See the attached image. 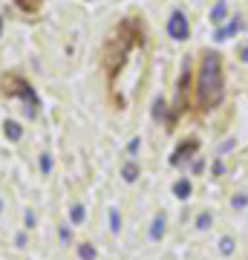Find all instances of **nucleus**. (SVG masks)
Returning a JSON list of instances; mask_svg holds the SVG:
<instances>
[{
  "label": "nucleus",
  "instance_id": "obj_1",
  "mask_svg": "<svg viewBox=\"0 0 248 260\" xmlns=\"http://www.w3.org/2000/svg\"><path fill=\"white\" fill-rule=\"evenodd\" d=\"M225 95V81H222V58L217 52H208L199 70V104L205 110L217 107Z\"/></svg>",
  "mask_w": 248,
  "mask_h": 260
},
{
  "label": "nucleus",
  "instance_id": "obj_2",
  "mask_svg": "<svg viewBox=\"0 0 248 260\" xmlns=\"http://www.w3.org/2000/svg\"><path fill=\"white\" fill-rule=\"evenodd\" d=\"M3 93L23 99V102L29 104V116H35V113H38V95H35V90H32V87H29L26 81H18L15 75H9V78L3 81Z\"/></svg>",
  "mask_w": 248,
  "mask_h": 260
},
{
  "label": "nucleus",
  "instance_id": "obj_3",
  "mask_svg": "<svg viewBox=\"0 0 248 260\" xmlns=\"http://www.w3.org/2000/svg\"><path fill=\"white\" fill-rule=\"evenodd\" d=\"M188 32H191L188 18H185L182 12H173V15L167 18V35L173 38V41H185V38H188Z\"/></svg>",
  "mask_w": 248,
  "mask_h": 260
},
{
  "label": "nucleus",
  "instance_id": "obj_4",
  "mask_svg": "<svg viewBox=\"0 0 248 260\" xmlns=\"http://www.w3.org/2000/svg\"><path fill=\"white\" fill-rule=\"evenodd\" d=\"M237 29H239V20H231V23H225V26H220L217 32H214V41H228L231 35H237Z\"/></svg>",
  "mask_w": 248,
  "mask_h": 260
},
{
  "label": "nucleus",
  "instance_id": "obj_5",
  "mask_svg": "<svg viewBox=\"0 0 248 260\" xmlns=\"http://www.w3.org/2000/svg\"><path fill=\"white\" fill-rule=\"evenodd\" d=\"M3 133H6V139H12V142H18L20 136H23V127H20L18 121H3Z\"/></svg>",
  "mask_w": 248,
  "mask_h": 260
},
{
  "label": "nucleus",
  "instance_id": "obj_6",
  "mask_svg": "<svg viewBox=\"0 0 248 260\" xmlns=\"http://www.w3.org/2000/svg\"><path fill=\"white\" fill-rule=\"evenodd\" d=\"M162 234H165V217L159 214L153 220V225H150V240H162Z\"/></svg>",
  "mask_w": 248,
  "mask_h": 260
},
{
  "label": "nucleus",
  "instance_id": "obj_7",
  "mask_svg": "<svg viewBox=\"0 0 248 260\" xmlns=\"http://www.w3.org/2000/svg\"><path fill=\"white\" fill-rule=\"evenodd\" d=\"M225 18H228V9H225V0H220L211 9V23H222Z\"/></svg>",
  "mask_w": 248,
  "mask_h": 260
},
{
  "label": "nucleus",
  "instance_id": "obj_8",
  "mask_svg": "<svg viewBox=\"0 0 248 260\" xmlns=\"http://www.w3.org/2000/svg\"><path fill=\"white\" fill-rule=\"evenodd\" d=\"M191 81V61L182 67V81H179V104H185V87Z\"/></svg>",
  "mask_w": 248,
  "mask_h": 260
},
{
  "label": "nucleus",
  "instance_id": "obj_9",
  "mask_svg": "<svg viewBox=\"0 0 248 260\" xmlns=\"http://www.w3.org/2000/svg\"><path fill=\"white\" fill-rule=\"evenodd\" d=\"M173 194L179 197V200H188V197H191V182H188V179H179L173 185Z\"/></svg>",
  "mask_w": 248,
  "mask_h": 260
},
{
  "label": "nucleus",
  "instance_id": "obj_10",
  "mask_svg": "<svg viewBox=\"0 0 248 260\" xmlns=\"http://www.w3.org/2000/svg\"><path fill=\"white\" fill-rule=\"evenodd\" d=\"M110 232L113 234L121 232V217H119V211H116V208H110Z\"/></svg>",
  "mask_w": 248,
  "mask_h": 260
},
{
  "label": "nucleus",
  "instance_id": "obj_11",
  "mask_svg": "<svg viewBox=\"0 0 248 260\" xmlns=\"http://www.w3.org/2000/svg\"><path fill=\"white\" fill-rule=\"evenodd\" d=\"M18 6L23 12H38L41 9V0H18Z\"/></svg>",
  "mask_w": 248,
  "mask_h": 260
},
{
  "label": "nucleus",
  "instance_id": "obj_12",
  "mask_svg": "<svg viewBox=\"0 0 248 260\" xmlns=\"http://www.w3.org/2000/svg\"><path fill=\"white\" fill-rule=\"evenodd\" d=\"M121 174H124V179H127V182H136V177H138V168L133 165V162H130V165H124V171H121Z\"/></svg>",
  "mask_w": 248,
  "mask_h": 260
},
{
  "label": "nucleus",
  "instance_id": "obj_13",
  "mask_svg": "<svg viewBox=\"0 0 248 260\" xmlns=\"http://www.w3.org/2000/svg\"><path fill=\"white\" fill-rule=\"evenodd\" d=\"M69 217H73V223H84V205H81V203H75V205H73V211H69Z\"/></svg>",
  "mask_w": 248,
  "mask_h": 260
},
{
  "label": "nucleus",
  "instance_id": "obj_14",
  "mask_svg": "<svg viewBox=\"0 0 248 260\" xmlns=\"http://www.w3.org/2000/svg\"><path fill=\"white\" fill-rule=\"evenodd\" d=\"M220 251H222V254H231V251H234V240H231V237H222V240H220Z\"/></svg>",
  "mask_w": 248,
  "mask_h": 260
},
{
  "label": "nucleus",
  "instance_id": "obj_15",
  "mask_svg": "<svg viewBox=\"0 0 248 260\" xmlns=\"http://www.w3.org/2000/svg\"><path fill=\"white\" fill-rule=\"evenodd\" d=\"M78 254H81V260H95V251H92V246H78Z\"/></svg>",
  "mask_w": 248,
  "mask_h": 260
},
{
  "label": "nucleus",
  "instance_id": "obj_16",
  "mask_svg": "<svg viewBox=\"0 0 248 260\" xmlns=\"http://www.w3.org/2000/svg\"><path fill=\"white\" fill-rule=\"evenodd\" d=\"M41 171H44V174H49V171H52V159H49V153H44V156H41Z\"/></svg>",
  "mask_w": 248,
  "mask_h": 260
},
{
  "label": "nucleus",
  "instance_id": "obj_17",
  "mask_svg": "<svg viewBox=\"0 0 248 260\" xmlns=\"http://www.w3.org/2000/svg\"><path fill=\"white\" fill-rule=\"evenodd\" d=\"M211 225V217L208 214H199V220H196V229H208Z\"/></svg>",
  "mask_w": 248,
  "mask_h": 260
},
{
  "label": "nucleus",
  "instance_id": "obj_18",
  "mask_svg": "<svg viewBox=\"0 0 248 260\" xmlns=\"http://www.w3.org/2000/svg\"><path fill=\"white\" fill-rule=\"evenodd\" d=\"M234 205H237V208H245V205H248V194H239V197H234Z\"/></svg>",
  "mask_w": 248,
  "mask_h": 260
},
{
  "label": "nucleus",
  "instance_id": "obj_19",
  "mask_svg": "<svg viewBox=\"0 0 248 260\" xmlns=\"http://www.w3.org/2000/svg\"><path fill=\"white\" fill-rule=\"evenodd\" d=\"M138 145H141V142H138V139H133V142H130V145H127V153H130V156H136Z\"/></svg>",
  "mask_w": 248,
  "mask_h": 260
},
{
  "label": "nucleus",
  "instance_id": "obj_20",
  "mask_svg": "<svg viewBox=\"0 0 248 260\" xmlns=\"http://www.w3.org/2000/svg\"><path fill=\"white\" fill-rule=\"evenodd\" d=\"M242 61H245V64H248V47L242 49Z\"/></svg>",
  "mask_w": 248,
  "mask_h": 260
},
{
  "label": "nucleus",
  "instance_id": "obj_21",
  "mask_svg": "<svg viewBox=\"0 0 248 260\" xmlns=\"http://www.w3.org/2000/svg\"><path fill=\"white\" fill-rule=\"evenodd\" d=\"M0 32H3V20H0Z\"/></svg>",
  "mask_w": 248,
  "mask_h": 260
},
{
  "label": "nucleus",
  "instance_id": "obj_22",
  "mask_svg": "<svg viewBox=\"0 0 248 260\" xmlns=\"http://www.w3.org/2000/svg\"><path fill=\"white\" fill-rule=\"evenodd\" d=\"M0 208H3V200H0Z\"/></svg>",
  "mask_w": 248,
  "mask_h": 260
}]
</instances>
